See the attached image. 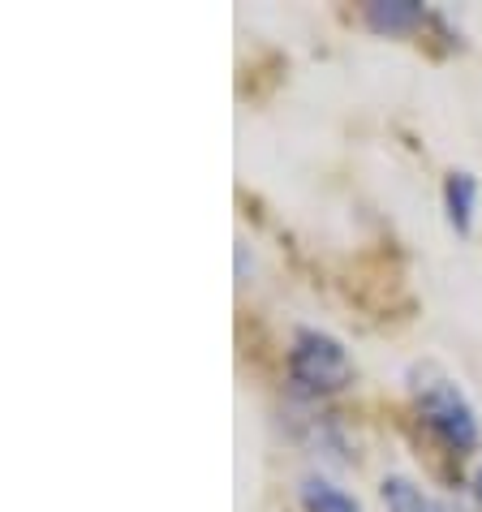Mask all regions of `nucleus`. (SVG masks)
<instances>
[{"instance_id": "f257e3e1", "label": "nucleus", "mask_w": 482, "mask_h": 512, "mask_svg": "<svg viewBox=\"0 0 482 512\" xmlns=\"http://www.w3.org/2000/svg\"><path fill=\"white\" fill-rule=\"evenodd\" d=\"M414 405H418L422 422H427V431L448 452L461 457V452H470L478 444V414L452 375L435 371V366H418L414 371Z\"/></svg>"}, {"instance_id": "f03ea898", "label": "nucleus", "mask_w": 482, "mask_h": 512, "mask_svg": "<svg viewBox=\"0 0 482 512\" xmlns=\"http://www.w3.org/2000/svg\"><path fill=\"white\" fill-rule=\"evenodd\" d=\"M289 379L302 396H332L353 383V358L332 332L297 327L289 349Z\"/></svg>"}, {"instance_id": "7ed1b4c3", "label": "nucleus", "mask_w": 482, "mask_h": 512, "mask_svg": "<svg viewBox=\"0 0 482 512\" xmlns=\"http://www.w3.org/2000/svg\"><path fill=\"white\" fill-rule=\"evenodd\" d=\"M362 22L375 35H405L427 22V5H418V0H371L362 9Z\"/></svg>"}, {"instance_id": "20e7f679", "label": "nucleus", "mask_w": 482, "mask_h": 512, "mask_svg": "<svg viewBox=\"0 0 482 512\" xmlns=\"http://www.w3.org/2000/svg\"><path fill=\"white\" fill-rule=\"evenodd\" d=\"M474 207H478V177L465 173V168H452L444 177V211L457 237L474 233Z\"/></svg>"}, {"instance_id": "39448f33", "label": "nucleus", "mask_w": 482, "mask_h": 512, "mask_svg": "<svg viewBox=\"0 0 482 512\" xmlns=\"http://www.w3.org/2000/svg\"><path fill=\"white\" fill-rule=\"evenodd\" d=\"M297 500H302L306 512H362V504L328 478H306L302 491H297Z\"/></svg>"}, {"instance_id": "423d86ee", "label": "nucleus", "mask_w": 482, "mask_h": 512, "mask_svg": "<svg viewBox=\"0 0 482 512\" xmlns=\"http://www.w3.org/2000/svg\"><path fill=\"white\" fill-rule=\"evenodd\" d=\"M379 495H384V508H388V512H435V504L427 500V491H422L418 482L401 478V474L384 478Z\"/></svg>"}, {"instance_id": "0eeeda50", "label": "nucleus", "mask_w": 482, "mask_h": 512, "mask_svg": "<svg viewBox=\"0 0 482 512\" xmlns=\"http://www.w3.org/2000/svg\"><path fill=\"white\" fill-rule=\"evenodd\" d=\"M474 495H478V504H482V465H478V478H474Z\"/></svg>"}]
</instances>
